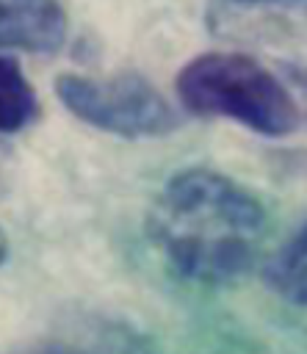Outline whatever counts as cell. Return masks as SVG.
Listing matches in <instances>:
<instances>
[{
	"label": "cell",
	"mask_w": 307,
	"mask_h": 354,
	"mask_svg": "<svg viewBox=\"0 0 307 354\" xmlns=\"http://www.w3.org/2000/svg\"><path fill=\"white\" fill-rule=\"evenodd\" d=\"M147 230L152 246L180 277L227 285L254 266L266 235V210L232 177L185 169L152 199Z\"/></svg>",
	"instance_id": "obj_1"
},
{
	"label": "cell",
	"mask_w": 307,
	"mask_h": 354,
	"mask_svg": "<svg viewBox=\"0 0 307 354\" xmlns=\"http://www.w3.org/2000/svg\"><path fill=\"white\" fill-rule=\"evenodd\" d=\"M183 108L199 116L232 119L260 136H290L301 111L288 86L257 58L243 53H205L177 75Z\"/></svg>",
	"instance_id": "obj_2"
},
{
	"label": "cell",
	"mask_w": 307,
	"mask_h": 354,
	"mask_svg": "<svg viewBox=\"0 0 307 354\" xmlns=\"http://www.w3.org/2000/svg\"><path fill=\"white\" fill-rule=\"evenodd\" d=\"M55 94L64 108L80 122L122 136V138H155L180 124L174 105L141 75H61Z\"/></svg>",
	"instance_id": "obj_3"
},
{
	"label": "cell",
	"mask_w": 307,
	"mask_h": 354,
	"mask_svg": "<svg viewBox=\"0 0 307 354\" xmlns=\"http://www.w3.org/2000/svg\"><path fill=\"white\" fill-rule=\"evenodd\" d=\"M205 22L216 39L307 61V0H210Z\"/></svg>",
	"instance_id": "obj_4"
},
{
	"label": "cell",
	"mask_w": 307,
	"mask_h": 354,
	"mask_svg": "<svg viewBox=\"0 0 307 354\" xmlns=\"http://www.w3.org/2000/svg\"><path fill=\"white\" fill-rule=\"evenodd\" d=\"M66 39L58 0H0V53H55Z\"/></svg>",
	"instance_id": "obj_5"
},
{
	"label": "cell",
	"mask_w": 307,
	"mask_h": 354,
	"mask_svg": "<svg viewBox=\"0 0 307 354\" xmlns=\"http://www.w3.org/2000/svg\"><path fill=\"white\" fill-rule=\"evenodd\" d=\"M266 279L274 293L296 307H307V218L290 241L266 266Z\"/></svg>",
	"instance_id": "obj_6"
},
{
	"label": "cell",
	"mask_w": 307,
	"mask_h": 354,
	"mask_svg": "<svg viewBox=\"0 0 307 354\" xmlns=\"http://www.w3.org/2000/svg\"><path fill=\"white\" fill-rule=\"evenodd\" d=\"M39 116V97L11 55H0V133H19Z\"/></svg>",
	"instance_id": "obj_7"
},
{
	"label": "cell",
	"mask_w": 307,
	"mask_h": 354,
	"mask_svg": "<svg viewBox=\"0 0 307 354\" xmlns=\"http://www.w3.org/2000/svg\"><path fill=\"white\" fill-rule=\"evenodd\" d=\"M6 254H8V238H6V232L0 230V263L6 260Z\"/></svg>",
	"instance_id": "obj_8"
}]
</instances>
